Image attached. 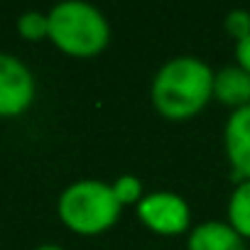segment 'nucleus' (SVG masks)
<instances>
[{
  "label": "nucleus",
  "mask_w": 250,
  "mask_h": 250,
  "mask_svg": "<svg viewBox=\"0 0 250 250\" xmlns=\"http://www.w3.org/2000/svg\"><path fill=\"white\" fill-rule=\"evenodd\" d=\"M213 96V74L196 57L167 62L152 81V103L167 120L194 118Z\"/></svg>",
  "instance_id": "f257e3e1"
},
{
  "label": "nucleus",
  "mask_w": 250,
  "mask_h": 250,
  "mask_svg": "<svg viewBox=\"0 0 250 250\" xmlns=\"http://www.w3.org/2000/svg\"><path fill=\"white\" fill-rule=\"evenodd\" d=\"M110 37L108 20L88 3L69 0L49 13V40L71 57H96Z\"/></svg>",
  "instance_id": "f03ea898"
},
{
  "label": "nucleus",
  "mask_w": 250,
  "mask_h": 250,
  "mask_svg": "<svg viewBox=\"0 0 250 250\" xmlns=\"http://www.w3.org/2000/svg\"><path fill=\"white\" fill-rule=\"evenodd\" d=\"M57 208L59 218L81 235L103 233L120 218V204L113 194V187L96 179H83L64 189Z\"/></svg>",
  "instance_id": "7ed1b4c3"
},
{
  "label": "nucleus",
  "mask_w": 250,
  "mask_h": 250,
  "mask_svg": "<svg viewBox=\"0 0 250 250\" xmlns=\"http://www.w3.org/2000/svg\"><path fill=\"white\" fill-rule=\"evenodd\" d=\"M140 221L160 235H179L189 228V206L182 196L169 191L147 194L138 204Z\"/></svg>",
  "instance_id": "20e7f679"
},
{
  "label": "nucleus",
  "mask_w": 250,
  "mask_h": 250,
  "mask_svg": "<svg viewBox=\"0 0 250 250\" xmlns=\"http://www.w3.org/2000/svg\"><path fill=\"white\" fill-rule=\"evenodd\" d=\"M32 101L35 79L30 69L10 54H0V115H20L32 105Z\"/></svg>",
  "instance_id": "39448f33"
},
{
  "label": "nucleus",
  "mask_w": 250,
  "mask_h": 250,
  "mask_svg": "<svg viewBox=\"0 0 250 250\" xmlns=\"http://www.w3.org/2000/svg\"><path fill=\"white\" fill-rule=\"evenodd\" d=\"M226 155L233 165V179L235 182H250V105L233 110V115L226 123Z\"/></svg>",
  "instance_id": "423d86ee"
},
{
  "label": "nucleus",
  "mask_w": 250,
  "mask_h": 250,
  "mask_svg": "<svg viewBox=\"0 0 250 250\" xmlns=\"http://www.w3.org/2000/svg\"><path fill=\"white\" fill-rule=\"evenodd\" d=\"M213 96L235 110L250 105V74L240 66H226L213 76Z\"/></svg>",
  "instance_id": "0eeeda50"
},
{
  "label": "nucleus",
  "mask_w": 250,
  "mask_h": 250,
  "mask_svg": "<svg viewBox=\"0 0 250 250\" xmlns=\"http://www.w3.org/2000/svg\"><path fill=\"white\" fill-rule=\"evenodd\" d=\"M187 248L189 250H245V243L233 230V226L211 221L191 230Z\"/></svg>",
  "instance_id": "6e6552de"
},
{
  "label": "nucleus",
  "mask_w": 250,
  "mask_h": 250,
  "mask_svg": "<svg viewBox=\"0 0 250 250\" xmlns=\"http://www.w3.org/2000/svg\"><path fill=\"white\" fill-rule=\"evenodd\" d=\"M228 218L240 238H250V182L238 184L228 204Z\"/></svg>",
  "instance_id": "1a4fd4ad"
},
{
  "label": "nucleus",
  "mask_w": 250,
  "mask_h": 250,
  "mask_svg": "<svg viewBox=\"0 0 250 250\" xmlns=\"http://www.w3.org/2000/svg\"><path fill=\"white\" fill-rule=\"evenodd\" d=\"M18 30L30 42H37L42 37H49V15H42V13H35V10L32 13H25L18 20Z\"/></svg>",
  "instance_id": "9d476101"
},
{
  "label": "nucleus",
  "mask_w": 250,
  "mask_h": 250,
  "mask_svg": "<svg viewBox=\"0 0 250 250\" xmlns=\"http://www.w3.org/2000/svg\"><path fill=\"white\" fill-rule=\"evenodd\" d=\"M113 194H115V199H118L120 206L140 204V201L145 199V196H143V184H140V179L133 177V174H123V177H118L115 184H113Z\"/></svg>",
  "instance_id": "9b49d317"
},
{
  "label": "nucleus",
  "mask_w": 250,
  "mask_h": 250,
  "mask_svg": "<svg viewBox=\"0 0 250 250\" xmlns=\"http://www.w3.org/2000/svg\"><path fill=\"white\" fill-rule=\"evenodd\" d=\"M226 30L228 35H233L238 42L245 40L250 35V13L248 10H230L226 15Z\"/></svg>",
  "instance_id": "f8f14e48"
},
{
  "label": "nucleus",
  "mask_w": 250,
  "mask_h": 250,
  "mask_svg": "<svg viewBox=\"0 0 250 250\" xmlns=\"http://www.w3.org/2000/svg\"><path fill=\"white\" fill-rule=\"evenodd\" d=\"M235 59H238V66L250 74V35L235 44Z\"/></svg>",
  "instance_id": "ddd939ff"
},
{
  "label": "nucleus",
  "mask_w": 250,
  "mask_h": 250,
  "mask_svg": "<svg viewBox=\"0 0 250 250\" xmlns=\"http://www.w3.org/2000/svg\"><path fill=\"white\" fill-rule=\"evenodd\" d=\"M35 250H62L59 245H40V248H35Z\"/></svg>",
  "instance_id": "4468645a"
}]
</instances>
